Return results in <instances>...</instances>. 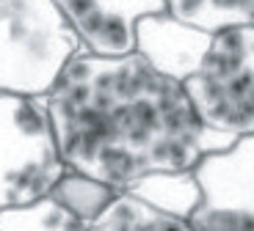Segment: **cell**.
Instances as JSON below:
<instances>
[{
  "instance_id": "cell-1",
  "label": "cell",
  "mask_w": 254,
  "mask_h": 231,
  "mask_svg": "<svg viewBox=\"0 0 254 231\" xmlns=\"http://www.w3.org/2000/svg\"><path fill=\"white\" fill-rule=\"evenodd\" d=\"M45 102L64 165L116 193L155 171H190L238 140L202 124L183 83L138 52L105 58L80 50Z\"/></svg>"
},
{
  "instance_id": "cell-2",
  "label": "cell",
  "mask_w": 254,
  "mask_h": 231,
  "mask_svg": "<svg viewBox=\"0 0 254 231\" xmlns=\"http://www.w3.org/2000/svg\"><path fill=\"white\" fill-rule=\"evenodd\" d=\"M80 50L56 0H0V94L47 96Z\"/></svg>"
},
{
  "instance_id": "cell-3",
  "label": "cell",
  "mask_w": 254,
  "mask_h": 231,
  "mask_svg": "<svg viewBox=\"0 0 254 231\" xmlns=\"http://www.w3.org/2000/svg\"><path fill=\"white\" fill-rule=\"evenodd\" d=\"M64 171L45 96L0 94V209L50 195Z\"/></svg>"
},
{
  "instance_id": "cell-4",
  "label": "cell",
  "mask_w": 254,
  "mask_h": 231,
  "mask_svg": "<svg viewBox=\"0 0 254 231\" xmlns=\"http://www.w3.org/2000/svg\"><path fill=\"white\" fill-rule=\"evenodd\" d=\"M199 121L227 135H254V25L213 33L202 66L183 83Z\"/></svg>"
},
{
  "instance_id": "cell-5",
  "label": "cell",
  "mask_w": 254,
  "mask_h": 231,
  "mask_svg": "<svg viewBox=\"0 0 254 231\" xmlns=\"http://www.w3.org/2000/svg\"><path fill=\"white\" fill-rule=\"evenodd\" d=\"M193 176L202 190V204L188 218L193 231H254V135L204 154Z\"/></svg>"
},
{
  "instance_id": "cell-6",
  "label": "cell",
  "mask_w": 254,
  "mask_h": 231,
  "mask_svg": "<svg viewBox=\"0 0 254 231\" xmlns=\"http://www.w3.org/2000/svg\"><path fill=\"white\" fill-rule=\"evenodd\" d=\"M75 28L83 50L91 55L135 52V22L149 14H163L166 0H56Z\"/></svg>"
},
{
  "instance_id": "cell-7",
  "label": "cell",
  "mask_w": 254,
  "mask_h": 231,
  "mask_svg": "<svg viewBox=\"0 0 254 231\" xmlns=\"http://www.w3.org/2000/svg\"><path fill=\"white\" fill-rule=\"evenodd\" d=\"M213 33L180 22L169 11L149 14L135 22V52L144 58L155 72L185 83L210 50Z\"/></svg>"
},
{
  "instance_id": "cell-8",
  "label": "cell",
  "mask_w": 254,
  "mask_h": 231,
  "mask_svg": "<svg viewBox=\"0 0 254 231\" xmlns=\"http://www.w3.org/2000/svg\"><path fill=\"white\" fill-rule=\"evenodd\" d=\"M125 193L135 195L138 201L155 206L172 218L188 220L199 204H202V190L190 171H155L141 179H135Z\"/></svg>"
},
{
  "instance_id": "cell-9",
  "label": "cell",
  "mask_w": 254,
  "mask_h": 231,
  "mask_svg": "<svg viewBox=\"0 0 254 231\" xmlns=\"http://www.w3.org/2000/svg\"><path fill=\"white\" fill-rule=\"evenodd\" d=\"M86 231H193L188 220L172 218L130 193H116Z\"/></svg>"
},
{
  "instance_id": "cell-10",
  "label": "cell",
  "mask_w": 254,
  "mask_h": 231,
  "mask_svg": "<svg viewBox=\"0 0 254 231\" xmlns=\"http://www.w3.org/2000/svg\"><path fill=\"white\" fill-rule=\"evenodd\" d=\"M166 11L207 33L254 25V0H166Z\"/></svg>"
},
{
  "instance_id": "cell-11",
  "label": "cell",
  "mask_w": 254,
  "mask_h": 231,
  "mask_svg": "<svg viewBox=\"0 0 254 231\" xmlns=\"http://www.w3.org/2000/svg\"><path fill=\"white\" fill-rule=\"evenodd\" d=\"M80 218L64 209L50 195L25 206H8L0 209V231H86Z\"/></svg>"
},
{
  "instance_id": "cell-12",
  "label": "cell",
  "mask_w": 254,
  "mask_h": 231,
  "mask_svg": "<svg viewBox=\"0 0 254 231\" xmlns=\"http://www.w3.org/2000/svg\"><path fill=\"white\" fill-rule=\"evenodd\" d=\"M116 190L102 185V182L91 179V176L75 174V171H64V176L56 182V187L50 190V198L58 201L64 209H69L75 218L83 223H91L105 206L114 201Z\"/></svg>"
}]
</instances>
